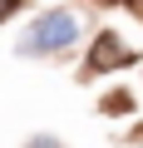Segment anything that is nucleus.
I'll list each match as a JSON object with an SVG mask.
<instances>
[{"mask_svg": "<svg viewBox=\"0 0 143 148\" xmlns=\"http://www.w3.org/2000/svg\"><path fill=\"white\" fill-rule=\"evenodd\" d=\"M74 35H79L74 15L49 10V15H40V20H35V30L20 40V54H49V49H64V45H74Z\"/></svg>", "mask_w": 143, "mask_h": 148, "instance_id": "1", "label": "nucleus"}, {"mask_svg": "<svg viewBox=\"0 0 143 148\" xmlns=\"http://www.w3.org/2000/svg\"><path fill=\"white\" fill-rule=\"evenodd\" d=\"M123 59H128L123 40H118V35H99V45H94V59H89V74H104V69H118Z\"/></svg>", "mask_w": 143, "mask_h": 148, "instance_id": "2", "label": "nucleus"}, {"mask_svg": "<svg viewBox=\"0 0 143 148\" xmlns=\"http://www.w3.org/2000/svg\"><path fill=\"white\" fill-rule=\"evenodd\" d=\"M10 10H15V0H0V20H5V15H10Z\"/></svg>", "mask_w": 143, "mask_h": 148, "instance_id": "3", "label": "nucleus"}]
</instances>
